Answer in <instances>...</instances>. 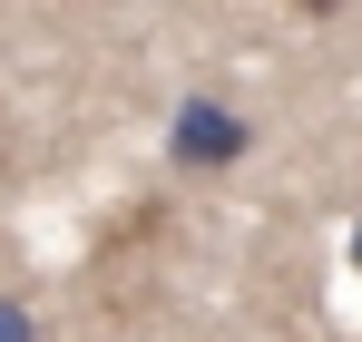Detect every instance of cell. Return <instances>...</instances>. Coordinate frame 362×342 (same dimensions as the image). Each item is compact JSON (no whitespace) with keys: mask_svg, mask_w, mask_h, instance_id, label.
Returning <instances> with one entry per match:
<instances>
[{"mask_svg":"<svg viewBox=\"0 0 362 342\" xmlns=\"http://www.w3.org/2000/svg\"><path fill=\"white\" fill-rule=\"evenodd\" d=\"M294 10H313V20H333V10H343V0H294Z\"/></svg>","mask_w":362,"mask_h":342,"instance_id":"3957f363","label":"cell"},{"mask_svg":"<svg viewBox=\"0 0 362 342\" xmlns=\"http://www.w3.org/2000/svg\"><path fill=\"white\" fill-rule=\"evenodd\" d=\"M235 157H245V117L216 108V98H186L177 108V167L206 176V167H235Z\"/></svg>","mask_w":362,"mask_h":342,"instance_id":"6da1fadb","label":"cell"},{"mask_svg":"<svg viewBox=\"0 0 362 342\" xmlns=\"http://www.w3.org/2000/svg\"><path fill=\"white\" fill-rule=\"evenodd\" d=\"M353 254H362V235H353Z\"/></svg>","mask_w":362,"mask_h":342,"instance_id":"277c9868","label":"cell"},{"mask_svg":"<svg viewBox=\"0 0 362 342\" xmlns=\"http://www.w3.org/2000/svg\"><path fill=\"white\" fill-rule=\"evenodd\" d=\"M0 342H40V333H30V313H20V303H0Z\"/></svg>","mask_w":362,"mask_h":342,"instance_id":"7a4b0ae2","label":"cell"}]
</instances>
